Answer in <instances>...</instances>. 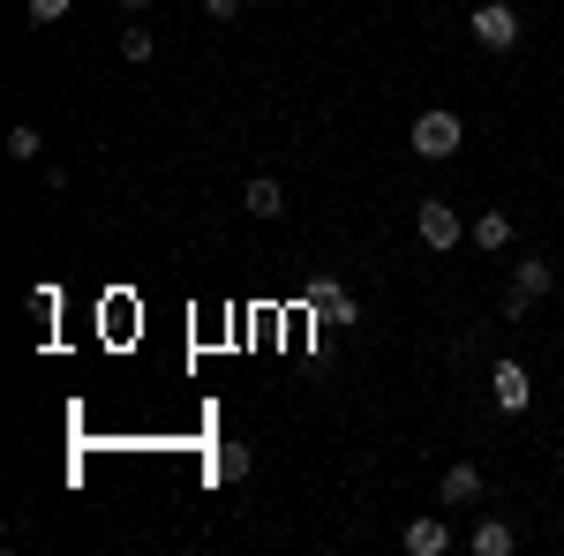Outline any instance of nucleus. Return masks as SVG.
<instances>
[{"label":"nucleus","instance_id":"obj_1","mask_svg":"<svg viewBox=\"0 0 564 556\" xmlns=\"http://www.w3.org/2000/svg\"><path fill=\"white\" fill-rule=\"evenodd\" d=\"M406 143H414V159H459V143H467V121H459L452 106H430V113L406 129Z\"/></svg>","mask_w":564,"mask_h":556},{"label":"nucleus","instance_id":"obj_2","mask_svg":"<svg viewBox=\"0 0 564 556\" xmlns=\"http://www.w3.org/2000/svg\"><path fill=\"white\" fill-rule=\"evenodd\" d=\"M467 31H475V45H489V53H512V45H520V15H512L505 0H481L475 15H467Z\"/></svg>","mask_w":564,"mask_h":556},{"label":"nucleus","instance_id":"obj_3","mask_svg":"<svg viewBox=\"0 0 564 556\" xmlns=\"http://www.w3.org/2000/svg\"><path fill=\"white\" fill-rule=\"evenodd\" d=\"M308 308H316L324 324H361V308H354V294L339 279H308Z\"/></svg>","mask_w":564,"mask_h":556},{"label":"nucleus","instance_id":"obj_4","mask_svg":"<svg viewBox=\"0 0 564 556\" xmlns=\"http://www.w3.org/2000/svg\"><path fill=\"white\" fill-rule=\"evenodd\" d=\"M489 399H497L505 414H527L534 384H527V369H520V361H497V369H489Z\"/></svg>","mask_w":564,"mask_h":556},{"label":"nucleus","instance_id":"obj_5","mask_svg":"<svg viewBox=\"0 0 564 556\" xmlns=\"http://www.w3.org/2000/svg\"><path fill=\"white\" fill-rule=\"evenodd\" d=\"M414 233H422V249H452V241H459V211L430 196V204L414 211Z\"/></svg>","mask_w":564,"mask_h":556},{"label":"nucleus","instance_id":"obj_6","mask_svg":"<svg viewBox=\"0 0 564 556\" xmlns=\"http://www.w3.org/2000/svg\"><path fill=\"white\" fill-rule=\"evenodd\" d=\"M452 549V526L436 512H422V519H406V556H444Z\"/></svg>","mask_w":564,"mask_h":556},{"label":"nucleus","instance_id":"obj_7","mask_svg":"<svg viewBox=\"0 0 564 556\" xmlns=\"http://www.w3.org/2000/svg\"><path fill=\"white\" fill-rule=\"evenodd\" d=\"M241 211H249V218H279V211H286V188H279L271 173H257V181L241 188Z\"/></svg>","mask_w":564,"mask_h":556},{"label":"nucleus","instance_id":"obj_8","mask_svg":"<svg viewBox=\"0 0 564 556\" xmlns=\"http://www.w3.org/2000/svg\"><path fill=\"white\" fill-rule=\"evenodd\" d=\"M467 549H475V556H512V549H520V534H512L505 519H481L475 534H467Z\"/></svg>","mask_w":564,"mask_h":556},{"label":"nucleus","instance_id":"obj_9","mask_svg":"<svg viewBox=\"0 0 564 556\" xmlns=\"http://www.w3.org/2000/svg\"><path fill=\"white\" fill-rule=\"evenodd\" d=\"M475 249H489V257H497V249H512V218H505V211H481L475 218Z\"/></svg>","mask_w":564,"mask_h":556},{"label":"nucleus","instance_id":"obj_10","mask_svg":"<svg viewBox=\"0 0 564 556\" xmlns=\"http://www.w3.org/2000/svg\"><path fill=\"white\" fill-rule=\"evenodd\" d=\"M550 279H557V271H550V263H542V257H527L520 271H512V294H527V301H542V294H550Z\"/></svg>","mask_w":564,"mask_h":556},{"label":"nucleus","instance_id":"obj_11","mask_svg":"<svg viewBox=\"0 0 564 556\" xmlns=\"http://www.w3.org/2000/svg\"><path fill=\"white\" fill-rule=\"evenodd\" d=\"M436 497H444V504H475V497H481V473H475V467H452Z\"/></svg>","mask_w":564,"mask_h":556},{"label":"nucleus","instance_id":"obj_12","mask_svg":"<svg viewBox=\"0 0 564 556\" xmlns=\"http://www.w3.org/2000/svg\"><path fill=\"white\" fill-rule=\"evenodd\" d=\"M212 467H218V481H241V473L257 467V451H249V444H218V459H212Z\"/></svg>","mask_w":564,"mask_h":556},{"label":"nucleus","instance_id":"obj_13","mask_svg":"<svg viewBox=\"0 0 564 556\" xmlns=\"http://www.w3.org/2000/svg\"><path fill=\"white\" fill-rule=\"evenodd\" d=\"M8 159H23V166L39 159V129H31V121H23V129H8Z\"/></svg>","mask_w":564,"mask_h":556},{"label":"nucleus","instance_id":"obj_14","mask_svg":"<svg viewBox=\"0 0 564 556\" xmlns=\"http://www.w3.org/2000/svg\"><path fill=\"white\" fill-rule=\"evenodd\" d=\"M121 53H129V61H151V31L129 23V31H121Z\"/></svg>","mask_w":564,"mask_h":556},{"label":"nucleus","instance_id":"obj_15","mask_svg":"<svg viewBox=\"0 0 564 556\" xmlns=\"http://www.w3.org/2000/svg\"><path fill=\"white\" fill-rule=\"evenodd\" d=\"M53 308H61V294H53V286H31V316H45V324H53Z\"/></svg>","mask_w":564,"mask_h":556},{"label":"nucleus","instance_id":"obj_16","mask_svg":"<svg viewBox=\"0 0 564 556\" xmlns=\"http://www.w3.org/2000/svg\"><path fill=\"white\" fill-rule=\"evenodd\" d=\"M68 15V0H31V23H61Z\"/></svg>","mask_w":564,"mask_h":556},{"label":"nucleus","instance_id":"obj_17","mask_svg":"<svg viewBox=\"0 0 564 556\" xmlns=\"http://www.w3.org/2000/svg\"><path fill=\"white\" fill-rule=\"evenodd\" d=\"M204 8H212L218 23H234V15H241V0H204Z\"/></svg>","mask_w":564,"mask_h":556},{"label":"nucleus","instance_id":"obj_18","mask_svg":"<svg viewBox=\"0 0 564 556\" xmlns=\"http://www.w3.org/2000/svg\"><path fill=\"white\" fill-rule=\"evenodd\" d=\"M121 8H151V0H121Z\"/></svg>","mask_w":564,"mask_h":556}]
</instances>
